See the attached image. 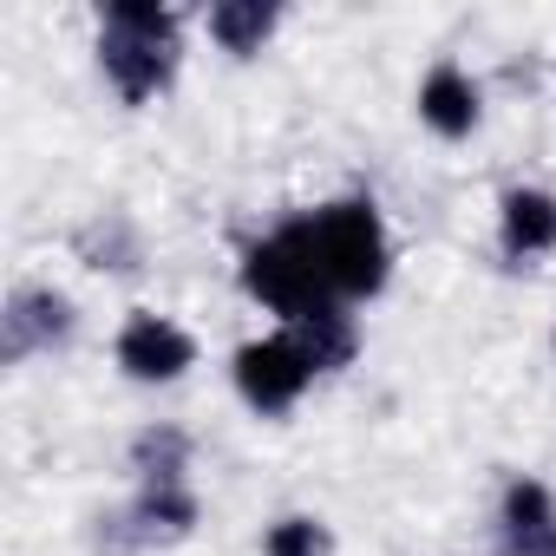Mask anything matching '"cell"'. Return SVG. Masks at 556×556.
<instances>
[{
    "label": "cell",
    "mask_w": 556,
    "mask_h": 556,
    "mask_svg": "<svg viewBox=\"0 0 556 556\" xmlns=\"http://www.w3.org/2000/svg\"><path fill=\"white\" fill-rule=\"evenodd\" d=\"M497 255L510 268L556 255V190L549 184H504L497 190Z\"/></svg>",
    "instance_id": "obj_10"
},
{
    "label": "cell",
    "mask_w": 556,
    "mask_h": 556,
    "mask_svg": "<svg viewBox=\"0 0 556 556\" xmlns=\"http://www.w3.org/2000/svg\"><path fill=\"white\" fill-rule=\"evenodd\" d=\"M236 282H242V295H249L255 308H268L282 328L341 308V302L328 295V282H321V268H315V249H308V236H302V216H282L268 236H255V242L242 249V262H236Z\"/></svg>",
    "instance_id": "obj_3"
},
{
    "label": "cell",
    "mask_w": 556,
    "mask_h": 556,
    "mask_svg": "<svg viewBox=\"0 0 556 556\" xmlns=\"http://www.w3.org/2000/svg\"><path fill=\"white\" fill-rule=\"evenodd\" d=\"M302 216V236L315 249V268H321V282L341 308H361L374 295H387L393 282V229L380 216L374 197H328L315 210H295Z\"/></svg>",
    "instance_id": "obj_2"
},
{
    "label": "cell",
    "mask_w": 556,
    "mask_h": 556,
    "mask_svg": "<svg viewBox=\"0 0 556 556\" xmlns=\"http://www.w3.org/2000/svg\"><path fill=\"white\" fill-rule=\"evenodd\" d=\"M112 367L131 380V387H177L190 380L197 367V334L177 321V315H157V308H131L112 334Z\"/></svg>",
    "instance_id": "obj_7"
},
{
    "label": "cell",
    "mask_w": 556,
    "mask_h": 556,
    "mask_svg": "<svg viewBox=\"0 0 556 556\" xmlns=\"http://www.w3.org/2000/svg\"><path fill=\"white\" fill-rule=\"evenodd\" d=\"M549 354H556V334H549Z\"/></svg>",
    "instance_id": "obj_16"
},
{
    "label": "cell",
    "mask_w": 556,
    "mask_h": 556,
    "mask_svg": "<svg viewBox=\"0 0 556 556\" xmlns=\"http://www.w3.org/2000/svg\"><path fill=\"white\" fill-rule=\"evenodd\" d=\"M203 34L223 60H262L275 47V34H282V8L275 0H210L203 8Z\"/></svg>",
    "instance_id": "obj_11"
},
{
    "label": "cell",
    "mask_w": 556,
    "mask_h": 556,
    "mask_svg": "<svg viewBox=\"0 0 556 556\" xmlns=\"http://www.w3.org/2000/svg\"><path fill=\"white\" fill-rule=\"evenodd\" d=\"M73 255L92 275H138L144 268V229L125 210H99V216H86L73 229Z\"/></svg>",
    "instance_id": "obj_13"
},
{
    "label": "cell",
    "mask_w": 556,
    "mask_h": 556,
    "mask_svg": "<svg viewBox=\"0 0 556 556\" xmlns=\"http://www.w3.org/2000/svg\"><path fill=\"white\" fill-rule=\"evenodd\" d=\"M262 556H334V530L315 510H282L262 523Z\"/></svg>",
    "instance_id": "obj_15"
},
{
    "label": "cell",
    "mask_w": 556,
    "mask_h": 556,
    "mask_svg": "<svg viewBox=\"0 0 556 556\" xmlns=\"http://www.w3.org/2000/svg\"><path fill=\"white\" fill-rule=\"evenodd\" d=\"M92 53H99V79L112 86V99L144 112L170 99L184 73V14L170 0H105Z\"/></svg>",
    "instance_id": "obj_1"
},
{
    "label": "cell",
    "mask_w": 556,
    "mask_h": 556,
    "mask_svg": "<svg viewBox=\"0 0 556 556\" xmlns=\"http://www.w3.org/2000/svg\"><path fill=\"white\" fill-rule=\"evenodd\" d=\"M321 367L308 361V348L289 334V328H275V334H249L236 354H229V387L236 400L255 413V419H289L308 393H315Z\"/></svg>",
    "instance_id": "obj_4"
},
{
    "label": "cell",
    "mask_w": 556,
    "mask_h": 556,
    "mask_svg": "<svg viewBox=\"0 0 556 556\" xmlns=\"http://www.w3.org/2000/svg\"><path fill=\"white\" fill-rule=\"evenodd\" d=\"M289 334L308 348V361H315L321 374H341V367H354V354H361V315H354V308H328V315H315V321H295Z\"/></svg>",
    "instance_id": "obj_14"
},
{
    "label": "cell",
    "mask_w": 556,
    "mask_h": 556,
    "mask_svg": "<svg viewBox=\"0 0 556 556\" xmlns=\"http://www.w3.org/2000/svg\"><path fill=\"white\" fill-rule=\"evenodd\" d=\"M125 471H131V484H190V471H197V439H190L177 419H151V426L131 432Z\"/></svg>",
    "instance_id": "obj_12"
},
{
    "label": "cell",
    "mask_w": 556,
    "mask_h": 556,
    "mask_svg": "<svg viewBox=\"0 0 556 556\" xmlns=\"http://www.w3.org/2000/svg\"><path fill=\"white\" fill-rule=\"evenodd\" d=\"M203 523V497L197 484H131V497L118 510L99 517V543L112 556H138V549H177L190 543Z\"/></svg>",
    "instance_id": "obj_5"
},
{
    "label": "cell",
    "mask_w": 556,
    "mask_h": 556,
    "mask_svg": "<svg viewBox=\"0 0 556 556\" xmlns=\"http://www.w3.org/2000/svg\"><path fill=\"white\" fill-rule=\"evenodd\" d=\"M79 341V302L53 282H14L0 302V361L27 367V361H53Z\"/></svg>",
    "instance_id": "obj_6"
},
{
    "label": "cell",
    "mask_w": 556,
    "mask_h": 556,
    "mask_svg": "<svg viewBox=\"0 0 556 556\" xmlns=\"http://www.w3.org/2000/svg\"><path fill=\"white\" fill-rule=\"evenodd\" d=\"M497 556H556V491L530 471H510L491 510Z\"/></svg>",
    "instance_id": "obj_9"
},
{
    "label": "cell",
    "mask_w": 556,
    "mask_h": 556,
    "mask_svg": "<svg viewBox=\"0 0 556 556\" xmlns=\"http://www.w3.org/2000/svg\"><path fill=\"white\" fill-rule=\"evenodd\" d=\"M413 118L439 138V144H465V138H478V125H484V86H478V73L465 66V60H432L426 73H419V86H413Z\"/></svg>",
    "instance_id": "obj_8"
}]
</instances>
